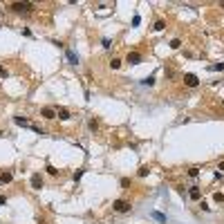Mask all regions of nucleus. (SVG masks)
Instances as JSON below:
<instances>
[{
	"label": "nucleus",
	"mask_w": 224,
	"mask_h": 224,
	"mask_svg": "<svg viewBox=\"0 0 224 224\" xmlns=\"http://www.w3.org/2000/svg\"><path fill=\"white\" fill-rule=\"evenodd\" d=\"M112 209L117 211V213H128V211L132 209V206H130V202H128V199H117V202L112 204Z\"/></svg>",
	"instance_id": "nucleus-1"
},
{
	"label": "nucleus",
	"mask_w": 224,
	"mask_h": 224,
	"mask_svg": "<svg viewBox=\"0 0 224 224\" xmlns=\"http://www.w3.org/2000/svg\"><path fill=\"white\" fill-rule=\"evenodd\" d=\"M32 7H34L32 2H14V5H11V9L18 11V14H20V11H29Z\"/></svg>",
	"instance_id": "nucleus-2"
},
{
	"label": "nucleus",
	"mask_w": 224,
	"mask_h": 224,
	"mask_svg": "<svg viewBox=\"0 0 224 224\" xmlns=\"http://www.w3.org/2000/svg\"><path fill=\"white\" fill-rule=\"evenodd\" d=\"M32 188H36V191H41V188H43V177H41V173H34V175H32Z\"/></svg>",
	"instance_id": "nucleus-3"
},
{
	"label": "nucleus",
	"mask_w": 224,
	"mask_h": 224,
	"mask_svg": "<svg viewBox=\"0 0 224 224\" xmlns=\"http://www.w3.org/2000/svg\"><path fill=\"white\" fill-rule=\"evenodd\" d=\"M184 83H186L188 88H195V85L199 83V79L195 76V74H186V76H184Z\"/></svg>",
	"instance_id": "nucleus-4"
},
{
	"label": "nucleus",
	"mask_w": 224,
	"mask_h": 224,
	"mask_svg": "<svg viewBox=\"0 0 224 224\" xmlns=\"http://www.w3.org/2000/svg\"><path fill=\"white\" fill-rule=\"evenodd\" d=\"M139 61H141V54H139V52H128V63H132V65H137Z\"/></svg>",
	"instance_id": "nucleus-5"
},
{
	"label": "nucleus",
	"mask_w": 224,
	"mask_h": 224,
	"mask_svg": "<svg viewBox=\"0 0 224 224\" xmlns=\"http://www.w3.org/2000/svg\"><path fill=\"white\" fill-rule=\"evenodd\" d=\"M41 114H43L45 119H56V110H54V108H43Z\"/></svg>",
	"instance_id": "nucleus-6"
},
{
	"label": "nucleus",
	"mask_w": 224,
	"mask_h": 224,
	"mask_svg": "<svg viewBox=\"0 0 224 224\" xmlns=\"http://www.w3.org/2000/svg\"><path fill=\"white\" fill-rule=\"evenodd\" d=\"M56 119H61V121H67V119H70V112H67L65 108H59V110H56Z\"/></svg>",
	"instance_id": "nucleus-7"
},
{
	"label": "nucleus",
	"mask_w": 224,
	"mask_h": 224,
	"mask_svg": "<svg viewBox=\"0 0 224 224\" xmlns=\"http://www.w3.org/2000/svg\"><path fill=\"white\" fill-rule=\"evenodd\" d=\"M188 197H191V199H199V197H202V191H199L197 186H193L191 191H188Z\"/></svg>",
	"instance_id": "nucleus-8"
},
{
	"label": "nucleus",
	"mask_w": 224,
	"mask_h": 224,
	"mask_svg": "<svg viewBox=\"0 0 224 224\" xmlns=\"http://www.w3.org/2000/svg\"><path fill=\"white\" fill-rule=\"evenodd\" d=\"M65 54H67V61H70V63H72V65H76V63H79V56H76V54H74V52H72V49H67V52H65Z\"/></svg>",
	"instance_id": "nucleus-9"
},
{
	"label": "nucleus",
	"mask_w": 224,
	"mask_h": 224,
	"mask_svg": "<svg viewBox=\"0 0 224 224\" xmlns=\"http://www.w3.org/2000/svg\"><path fill=\"white\" fill-rule=\"evenodd\" d=\"M14 123H18V125H27V128H29V125H32V123L27 121L25 117H14Z\"/></svg>",
	"instance_id": "nucleus-10"
},
{
	"label": "nucleus",
	"mask_w": 224,
	"mask_h": 224,
	"mask_svg": "<svg viewBox=\"0 0 224 224\" xmlns=\"http://www.w3.org/2000/svg\"><path fill=\"white\" fill-rule=\"evenodd\" d=\"M150 215H152V217H155L157 222H164V224H166V215H164V213H159V211H152Z\"/></svg>",
	"instance_id": "nucleus-11"
},
{
	"label": "nucleus",
	"mask_w": 224,
	"mask_h": 224,
	"mask_svg": "<svg viewBox=\"0 0 224 224\" xmlns=\"http://www.w3.org/2000/svg\"><path fill=\"white\" fill-rule=\"evenodd\" d=\"M11 179H14V175H11V173H2V175H0V182H2V184H9Z\"/></svg>",
	"instance_id": "nucleus-12"
},
{
	"label": "nucleus",
	"mask_w": 224,
	"mask_h": 224,
	"mask_svg": "<svg viewBox=\"0 0 224 224\" xmlns=\"http://www.w3.org/2000/svg\"><path fill=\"white\" fill-rule=\"evenodd\" d=\"M209 70H211V72H222V70H224V63H215V65H211Z\"/></svg>",
	"instance_id": "nucleus-13"
},
{
	"label": "nucleus",
	"mask_w": 224,
	"mask_h": 224,
	"mask_svg": "<svg viewBox=\"0 0 224 224\" xmlns=\"http://www.w3.org/2000/svg\"><path fill=\"white\" fill-rule=\"evenodd\" d=\"M164 27H166V22H164V20H157V22H155V27H152V29H155V32H162Z\"/></svg>",
	"instance_id": "nucleus-14"
},
{
	"label": "nucleus",
	"mask_w": 224,
	"mask_h": 224,
	"mask_svg": "<svg viewBox=\"0 0 224 224\" xmlns=\"http://www.w3.org/2000/svg\"><path fill=\"white\" fill-rule=\"evenodd\" d=\"M110 67H112V70H119V67H121V61H119V59H112V61H110Z\"/></svg>",
	"instance_id": "nucleus-15"
},
{
	"label": "nucleus",
	"mask_w": 224,
	"mask_h": 224,
	"mask_svg": "<svg viewBox=\"0 0 224 224\" xmlns=\"http://www.w3.org/2000/svg\"><path fill=\"white\" fill-rule=\"evenodd\" d=\"M179 45H182L179 38H173V41H170V47H173V49H179Z\"/></svg>",
	"instance_id": "nucleus-16"
},
{
	"label": "nucleus",
	"mask_w": 224,
	"mask_h": 224,
	"mask_svg": "<svg viewBox=\"0 0 224 224\" xmlns=\"http://www.w3.org/2000/svg\"><path fill=\"white\" fill-rule=\"evenodd\" d=\"M148 173H150V168H148V166H141V168H139V175H141V177H146Z\"/></svg>",
	"instance_id": "nucleus-17"
},
{
	"label": "nucleus",
	"mask_w": 224,
	"mask_h": 224,
	"mask_svg": "<svg viewBox=\"0 0 224 224\" xmlns=\"http://www.w3.org/2000/svg\"><path fill=\"white\" fill-rule=\"evenodd\" d=\"M213 199H215V202H220V204H222V202H224V195H222V193H215V195H213Z\"/></svg>",
	"instance_id": "nucleus-18"
},
{
	"label": "nucleus",
	"mask_w": 224,
	"mask_h": 224,
	"mask_svg": "<svg viewBox=\"0 0 224 224\" xmlns=\"http://www.w3.org/2000/svg\"><path fill=\"white\" fill-rule=\"evenodd\" d=\"M45 170H47V173H49V175H59V170H56V168H54V166H47V168H45Z\"/></svg>",
	"instance_id": "nucleus-19"
},
{
	"label": "nucleus",
	"mask_w": 224,
	"mask_h": 224,
	"mask_svg": "<svg viewBox=\"0 0 224 224\" xmlns=\"http://www.w3.org/2000/svg\"><path fill=\"white\" fill-rule=\"evenodd\" d=\"M141 83H143V85H152V83H155V79H152V76H148V79H143Z\"/></svg>",
	"instance_id": "nucleus-20"
},
{
	"label": "nucleus",
	"mask_w": 224,
	"mask_h": 224,
	"mask_svg": "<svg viewBox=\"0 0 224 224\" xmlns=\"http://www.w3.org/2000/svg\"><path fill=\"white\" fill-rule=\"evenodd\" d=\"M188 175H191V177H197V175H199V168H191V170H188Z\"/></svg>",
	"instance_id": "nucleus-21"
},
{
	"label": "nucleus",
	"mask_w": 224,
	"mask_h": 224,
	"mask_svg": "<svg viewBox=\"0 0 224 224\" xmlns=\"http://www.w3.org/2000/svg\"><path fill=\"white\" fill-rule=\"evenodd\" d=\"M103 47H105V49H110V47H112V43H110V38H103Z\"/></svg>",
	"instance_id": "nucleus-22"
},
{
	"label": "nucleus",
	"mask_w": 224,
	"mask_h": 224,
	"mask_svg": "<svg viewBox=\"0 0 224 224\" xmlns=\"http://www.w3.org/2000/svg\"><path fill=\"white\" fill-rule=\"evenodd\" d=\"M83 177V170H76V173H74V182H79Z\"/></svg>",
	"instance_id": "nucleus-23"
},
{
	"label": "nucleus",
	"mask_w": 224,
	"mask_h": 224,
	"mask_svg": "<svg viewBox=\"0 0 224 224\" xmlns=\"http://www.w3.org/2000/svg\"><path fill=\"white\" fill-rule=\"evenodd\" d=\"M88 125H90V130H96V128H99V123H96V121H94V119H92V121H90Z\"/></svg>",
	"instance_id": "nucleus-24"
},
{
	"label": "nucleus",
	"mask_w": 224,
	"mask_h": 224,
	"mask_svg": "<svg viewBox=\"0 0 224 224\" xmlns=\"http://www.w3.org/2000/svg\"><path fill=\"white\" fill-rule=\"evenodd\" d=\"M7 204V197H5V195H0V206H5Z\"/></svg>",
	"instance_id": "nucleus-25"
},
{
	"label": "nucleus",
	"mask_w": 224,
	"mask_h": 224,
	"mask_svg": "<svg viewBox=\"0 0 224 224\" xmlns=\"http://www.w3.org/2000/svg\"><path fill=\"white\" fill-rule=\"evenodd\" d=\"M0 76H2V79H5V76H7V70H5V67H2V65H0Z\"/></svg>",
	"instance_id": "nucleus-26"
},
{
	"label": "nucleus",
	"mask_w": 224,
	"mask_h": 224,
	"mask_svg": "<svg viewBox=\"0 0 224 224\" xmlns=\"http://www.w3.org/2000/svg\"><path fill=\"white\" fill-rule=\"evenodd\" d=\"M220 173H224V162L220 164Z\"/></svg>",
	"instance_id": "nucleus-27"
},
{
	"label": "nucleus",
	"mask_w": 224,
	"mask_h": 224,
	"mask_svg": "<svg viewBox=\"0 0 224 224\" xmlns=\"http://www.w3.org/2000/svg\"><path fill=\"white\" fill-rule=\"evenodd\" d=\"M222 105H224V101H222Z\"/></svg>",
	"instance_id": "nucleus-28"
}]
</instances>
